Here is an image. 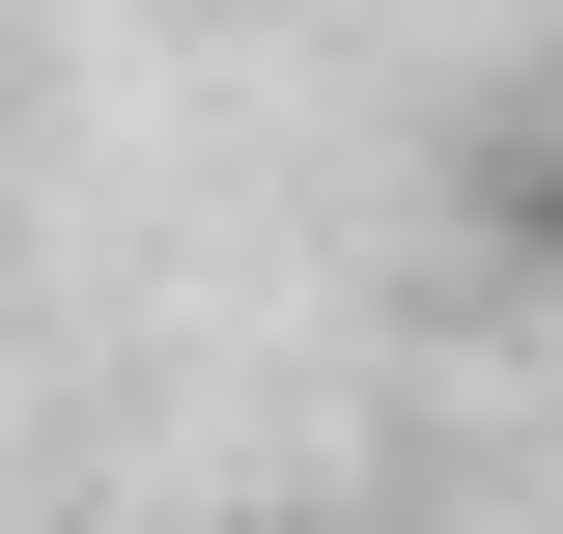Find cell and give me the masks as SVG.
I'll list each match as a JSON object with an SVG mask.
<instances>
[{"label": "cell", "instance_id": "obj_1", "mask_svg": "<svg viewBox=\"0 0 563 534\" xmlns=\"http://www.w3.org/2000/svg\"><path fill=\"white\" fill-rule=\"evenodd\" d=\"M479 254L563 310V57H507V113H479Z\"/></svg>", "mask_w": 563, "mask_h": 534}]
</instances>
